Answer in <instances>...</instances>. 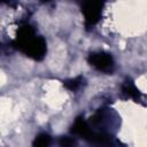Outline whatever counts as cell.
<instances>
[{"mask_svg": "<svg viewBox=\"0 0 147 147\" xmlns=\"http://www.w3.org/2000/svg\"><path fill=\"white\" fill-rule=\"evenodd\" d=\"M14 46L34 60H41L45 56L46 51H47L46 41L42 37H33L22 42L14 41Z\"/></svg>", "mask_w": 147, "mask_h": 147, "instance_id": "cell-1", "label": "cell"}, {"mask_svg": "<svg viewBox=\"0 0 147 147\" xmlns=\"http://www.w3.org/2000/svg\"><path fill=\"white\" fill-rule=\"evenodd\" d=\"M88 62L94 68H96L99 71H102V72H108V74L113 72L115 68L113 56L105 52H96V53L90 54Z\"/></svg>", "mask_w": 147, "mask_h": 147, "instance_id": "cell-2", "label": "cell"}, {"mask_svg": "<svg viewBox=\"0 0 147 147\" xmlns=\"http://www.w3.org/2000/svg\"><path fill=\"white\" fill-rule=\"evenodd\" d=\"M82 11H83L84 17H85L86 26H92V25H94L99 21L100 16H101L102 3L101 2H96V1L85 2L83 5Z\"/></svg>", "mask_w": 147, "mask_h": 147, "instance_id": "cell-3", "label": "cell"}, {"mask_svg": "<svg viewBox=\"0 0 147 147\" xmlns=\"http://www.w3.org/2000/svg\"><path fill=\"white\" fill-rule=\"evenodd\" d=\"M71 131H72V133L83 137L85 140H87L91 137L92 132H93V130L91 129L90 124L84 118H82V117L76 119V122L74 123V125L71 127Z\"/></svg>", "mask_w": 147, "mask_h": 147, "instance_id": "cell-4", "label": "cell"}, {"mask_svg": "<svg viewBox=\"0 0 147 147\" xmlns=\"http://www.w3.org/2000/svg\"><path fill=\"white\" fill-rule=\"evenodd\" d=\"M122 93L129 98H132L134 100H138L139 99V91L137 90V87L131 83V82H126L123 86H122Z\"/></svg>", "mask_w": 147, "mask_h": 147, "instance_id": "cell-5", "label": "cell"}, {"mask_svg": "<svg viewBox=\"0 0 147 147\" xmlns=\"http://www.w3.org/2000/svg\"><path fill=\"white\" fill-rule=\"evenodd\" d=\"M51 145V137L46 133H40L33 140L32 147H49Z\"/></svg>", "mask_w": 147, "mask_h": 147, "instance_id": "cell-6", "label": "cell"}, {"mask_svg": "<svg viewBox=\"0 0 147 147\" xmlns=\"http://www.w3.org/2000/svg\"><path fill=\"white\" fill-rule=\"evenodd\" d=\"M82 83H83V78L82 77H77V78H74V79L65 80L64 82V86L70 91H76L77 88H79Z\"/></svg>", "mask_w": 147, "mask_h": 147, "instance_id": "cell-7", "label": "cell"}, {"mask_svg": "<svg viewBox=\"0 0 147 147\" xmlns=\"http://www.w3.org/2000/svg\"><path fill=\"white\" fill-rule=\"evenodd\" d=\"M75 140L70 137H62L60 139V147H75Z\"/></svg>", "mask_w": 147, "mask_h": 147, "instance_id": "cell-8", "label": "cell"}]
</instances>
